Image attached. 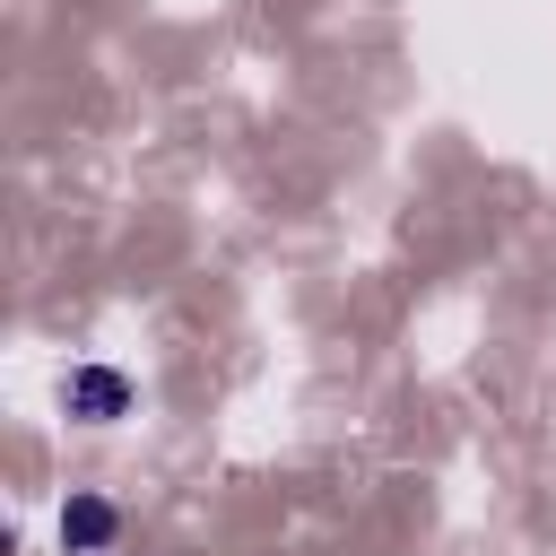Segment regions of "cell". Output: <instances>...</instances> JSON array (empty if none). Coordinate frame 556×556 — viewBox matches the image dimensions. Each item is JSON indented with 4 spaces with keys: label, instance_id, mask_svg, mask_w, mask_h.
<instances>
[{
    "label": "cell",
    "instance_id": "1",
    "mask_svg": "<svg viewBox=\"0 0 556 556\" xmlns=\"http://www.w3.org/2000/svg\"><path fill=\"white\" fill-rule=\"evenodd\" d=\"M61 400H70V417H87V426H113V417L130 408V374H113V365H78V374L61 382Z\"/></svg>",
    "mask_w": 556,
    "mask_h": 556
},
{
    "label": "cell",
    "instance_id": "2",
    "mask_svg": "<svg viewBox=\"0 0 556 556\" xmlns=\"http://www.w3.org/2000/svg\"><path fill=\"white\" fill-rule=\"evenodd\" d=\"M113 539H122V513H113L104 495H70V504H61V547H70V556H104Z\"/></svg>",
    "mask_w": 556,
    "mask_h": 556
}]
</instances>
